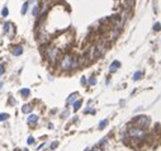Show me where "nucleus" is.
<instances>
[{
	"mask_svg": "<svg viewBox=\"0 0 161 151\" xmlns=\"http://www.w3.org/2000/svg\"><path fill=\"white\" fill-rule=\"evenodd\" d=\"M141 76H142V72L141 71H137V72H135V75H133V80L141 79Z\"/></svg>",
	"mask_w": 161,
	"mask_h": 151,
	"instance_id": "4468645a",
	"label": "nucleus"
},
{
	"mask_svg": "<svg viewBox=\"0 0 161 151\" xmlns=\"http://www.w3.org/2000/svg\"><path fill=\"white\" fill-rule=\"evenodd\" d=\"M57 146H58V142H57V141H53V142L51 143V146H49V147H51V150H55Z\"/></svg>",
	"mask_w": 161,
	"mask_h": 151,
	"instance_id": "a211bd4d",
	"label": "nucleus"
},
{
	"mask_svg": "<svg viewBox=\"0 0 161 151\" xmlns=\"http://www.w3.org/2000/svg\"><path fill=\"white\" fill-rule=\"evenodd\" d=\"M27 142H28V145H33V143H34V137L29 136V137H28V140H27Z\"/></svg>",
	"mask_w": 161,
	"mask_h": 151,
	"instance_id": "f3484780",
	"label": "nucleus"
},
{
	"mask_svg": "<svg viewBox=\"0 0 161 151\" xmlns=\"http://www.w3.org/2000/svg\"><path fill=\"white\" fill-rule=\"evenodd\" d=\"M29 94H31V90H29L28 88H25V89H22V90H20V95H22V97H28Z\"/></svg>",
	"mask_w": 161,
	"mask_h": 151,
	"instance_id": "9d476101",
	"label": "nucleus"
},
{
	"mask_svg": "<svg viewBox=\"0 0 161 151\" xmlns=\"http://www.w3.org/2000/svg\"><path fill=\"white\" fill-rule=\"evenodd\" d=\"M119 66H121L119 61H113V62L110 64V66H109V71L110 72H115V71L119 69Z\"/></svg>",
	"mask_w": 161,
	"mask_h": 151,
	"instance_id": "20e7f679",
	"label": "nucleus"
},
{
	"mask_svg": "<svg viewBox=\"0 0 161 151\" xmlns=\"http://www.w3.org/2000/svg\"><path fill=\"white\" fill-rule=\"evenodd\" d=\"M28 7H29V3H28V1L23 4V7H22V10H20L22 14H25V13H27V10H28Z\"/></svg>",
	"mask_w": 161,
	"mask_h": 151,
	"instance_id": "f8f14e48",
	"label": "nucleus"
},
{
	"mask_svg": "<svg viewBox=\"0 0 161 151\" xmlns=\"http://www.w3.org/2000/svg\"><path fill=\"white\" fill-rule=\"evenodd\" d=\"M160 29H161V24H160V23H155L153 31H160Z\"/></svg>",
	"mask_w": 161,
	"mask_h": 151,
	"instance_id": "6ab92c4d",
	"label": "nucleus"
},
{
	"mask_svg": "<svg viewBox=\"0 0 161 151\" xmlns=\"http://www.w3.org/2000/svg\"><path fill=\"white\" fill-rule=\"evenodd\" d=\"M58 53H60V51L57 48H51L48 51V53H47V56H48V59L52 61V62H55V61L57 60V57H58Z\"/></svg>",
	"mask_w": 161,
	"mask_h": 151,
	"instance_id": "7ed1b4c3",
	"label": "nucleus"
},
{
	"mask_svg": "<svg viewBox=\"0 0 161 151\" xmlns=\"http://www.w3.org/2000/svg\"><path fill=\"white\" fill-rule=\"evenodd\" d=\"M95 83H97V80H95V77H94V76H91L90 79H89V81H88V84H89V85H94Z\"/></svg>",
	"mask_w": 161,
	"mask_h": 151,
	"instance_id": "2eb2a0df",
	"label": "nucleus"
},
{
	"mask_svg": "<svg viewBox=\"0 0 161 151\" xmlns=\"http://www.w3.org/2000/svg\"><path fill=\"white\" fill-rule=\"evenodd\" d=\"M4 71H5L4 66H3V65H0V75H3V74H4Z\"/></svg>",
	"mask_w": 161,
	"mask_h": 151,
	"instance_id": "4be33fe9",
	"label": "nucleus"
},
{
	"mask_svg": "<svg viewBox=\"0 0 161 151\" xmlns=\"http://www.w3.org/2000/svg\"><path fill=\"white\" fill-rule=\"evenodd\" d=\"M37 12H38V7L36 5V7L33 8V12H32V13H33V15H36V14H37Z\"/></svg>",
	"mask_w": 161,
	"mask_h": 151,
	"instance_id": "412c9836",
	"label": "nucleus"
},
{
	"mask_svg": "<svg viewBox=\"0 0 161 151\" xmlns=\"http://www.w3.org/2000/svg\"><path fill=\"white\" fill-rule=\"evenodd\" d=\"M32 105L31 104H25V105H23V108H22V112H23V113H31L32 112Z\"/></svg>",
	"mask_w": 161,
	"mask_h": 151,
	"instance_id": "6e6552de",
	"label": "nucleus"
},
{
	"mask_svg": "<svg viewBox=\"0 0 161 151\" xmlns=\"http://www.w3.org/2000/svg\"><path fill=\"white\" fill-rule=\"evenodd\" d=\"M91 107H88L86 109H85V113L88 114V113H90V114H94V113H95V110H94V109H90Z\"/></svg>",
	"mask_w": 161,
	"mask_h": 151,
	"instance_id": "dca6fc26",
	"label": "nucleus"
},
{
	"mask_svg": "<svg viewBox=\"0 0 161 151\" xmlns=\"http://www.w3.org/2000/svg\"><path fill=\"white\" fill-rule=\"evenodd\" d=\"M1 86H3V83H1V81H0V89H1Z\"/></svg>",
	"mask_w": 161,
	"mask_h": 151,
	"instance_id": "5701e85b",
	"label": "nucleus"
},
{
	"mask_svg": "<svg viewBox=\"0 0 161 151\" xmlns=\"http://www.w3.org/2000/svg\"><path fill=\"white\" fill-rule=\"evenodd\" d=\"M135 123H136V127H138V128H141V130L145 131L148 127V125H150V118L146 117V116H138V117L135 118Z\"/></svg>",
	"mask_w": 161,
	"mask_h": 151,
	"instance_id": "f03ea898",
	"label": "nucleus"
},
{
	"mask_svg": "<svg viewBox=\"0 0 161 151\" xmlns=\"http://www.w3.org/2000/svg\"><path fill=\"white\" fill-rule=\"evenodd\" d=\"M8 13H9V12H8V8H4V9H3V12H1V15H3V17H7Z\"/></svg>",
	"mask_w": 161,
	"mask_h": 151,
	"instance_id": "aec40b11",
	"label": "nucleus"
},
{
	"mask_svg": "<svg viewBox=\"0 0 161 151\" xmlns=\"http://www.w3.org/2000/svg\"><path fill=\"white\" fill-rule=\"evenodd\" d=\"M81 104H82V100H81V99H79V100H76V102L74 103V109H75V110H77V109H80V107H81Z\"/></svg>",
	"mask_w": 161,
	"mask_h": 151,
	"instance_id": "9b49d317",
	"label": "nucleus"
},
{
	"mask_svg": "<svg viewBox=\"0 0 161 151\" xmlns=\"http://www.w3.org/2000/svg\"><path fill=\"white\" fill-rule=\"evenodd\" d=\"M8 118H9V114L8 113H0V122L7 121Z\"/></svg>",
	"mask_w": 161,
	"mask_h": 151,
	"instance_id": "ddd939ff",
	"label": "nucleus"
},
{
	"mask_svg": "<svg viewBox=\"0 0 161 151\" xmlns=\"http://www.w3.org/2000/svg\"><path fill=\"white\" fill-rule=\"evenodd\" d=\"M27 122H28V125L34 126L37 122H38V117H37L36 114H31V116L28 117V119H27Z\"/></svg>",
	"mask_w": 161,
	"mask_h": 151,
	"instance_id": "39448f33",
	"label": "nucleus"
},
{
	"mask_svg": "<svg viewBox=\"0 0 161 151\" xmlns=\"http://www.w3.org/2000/svg\"><path fill=\"white\" fill-rule=\"evenodd\" d=\"M22 52H23V47H22V46H16L14 48V51H13V55L14 56H19V55H22Z\"/></svg>",
	"mask_w": 161,
	"mask_h": 151,
	"instance_id": "0eeeda50",
	"label": "nucleus"
},
{
	"mask_svg": "<svg viewBox=\"0 0 161 151\" xmlns=\"http://www.w3.org/2000/svg\"><path fill=\"white\" fill-rule=\"evenodd\" d=\"M79 98V94L77 93H74V94H71V95L69 97V99H67V104H71V103H74L75 100Z\"/></svg>",
	"mask_w": 161,
	"mask_h": 151,
	"instance_id": "423d86ee",
	"label": "nucleus"
},
{
	"mask_svg": "<svg viewBox=\"0 0 161 151\" xmlns=\"http://www.w3.org/2000/svg\"><path fill=\"white\" fill-rule=\"evenodd\" d=\"M107 125H108V119H103V121L99 122V126L98 127H99V130H104Z\"/></svg>",
	"mask_w": 161,
	"mask_h": 151,
	"instance_id": "1a4fd4ad",
	"label": "nucleus"
},
{
	"mask_svg": "<svg viewBox=\"0 0 161 151\" xmlns=\"http://www.w3.org/2000/svg\"><path fill=\"white\" fill-rule=\"evenodd\" d=\"M61 69L64 70H70V69H75L79 66V61H77V57L71 55H65L62 59H61Z\"/></svg>",
	"mask_w": 161,
	"mask_h": 151,
	"instance_id": "f257e3e1",
	"label": "nucleus"
}]
</instances>
